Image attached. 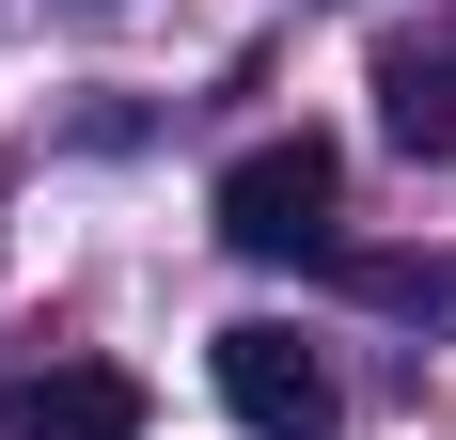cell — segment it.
I'll use <instances>...</instances> for the list:
<instances>
[{
  "mask_svg": "<svg viewBox=\"0 0 456 440\" xmlns=\"http://www.w3.org/2000/svg\"><path fill=\"white\" fill-rule=\"evenodd\" d=\"M330 205H346V158H330L315 126H283V142H252V158H221V236L236 252H346L330 236Z\"/></svg>",
  "mask_w": 456,
  "mask_h": 440,
  "instance_id": "1",
  "label": "cell"
},
{
  "mask_svg": "<svg viewBox=\"0 0 456 440\" xmlns=\"http://www.w3.org/2000/svg\"><path fill=\"white\" fill-rule=\"evenodd\" d=\"M205 362H221V409H236L252 440H330V409H346V394H330V362L299 346L283 314H236Z\"/></svg>",
  "mask_w": 456,
  "mask_h": 440,
  "instance_id": "2",
  "label": "cell"
},
{
  "mask_svg": "<svg viewBox=\"0 0 456 440\" xmlns=\"http://www.w3.org/2000/svg\"><path fill=\"white\" fill-rule=\"evenodd\" d=\"M158 409H142L126 362H47L32 394H16V440H142Z\"/></svg>",
  "mask_w": 456,
  "mask_h": 440,
  "instance_id": "3",
  "label": "cell"
},
{
  "mask_svg": "<svg viewBox=\"0 0 456 440\" xmlns=\"http://www.w3.org/2000/svg\"><path fill=\"white\" fill-rule=\"evenodd\" d=\"M378 126L410 158H456V32H378Z\"/></svg>",
  "mask_w": 456,
  "mask_h": 440,
  "instance_id": "4",
  "label": "cell"
},
{
  "mask_svg": "<svg viewBox=\"0 0 456 440\" xmlns=\"http://www.w3.org/2000/svg\"><path fill=\"white\" fill-rule=\"evenodd\" d=\"M378 314H456V252H330Z\"/></svg>",
  "mask_w": 456,
  "mask_h": 440,
  "instance_id": "5",
  "label": "cell"
}]
</instances>
